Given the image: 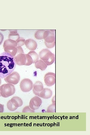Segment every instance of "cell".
Here are the masks:
<instances>
[{
    "label": "cell",
    "instance_id": "1",
    "mask_svg": "<svg viewBox=\"0 0 90 135\" xmlns=\"http://www.w3.org/2000/svg\"><path fill=\"white\" fill-rule=\"evenodd\" d=\"M16 63L14 57L4 52L0 54V78H4L14 70Z\"/></svg>",
    "mask_w": 90,
    "mask_h": 135
},
{
    "label": "cell",
    "instance_id": "2",
    "mask_svg": "<svg viewBox=\"0 0 90 135\" xmlns=\"http://www.w3.org/2000/svg\"><path fill=\"white\" fill-rule=\"evenodd\" d=\"M46 46L49 48H53L55 44V30H46L43 35Z\"/></svg>",
    "mask_w": 90,
    "mask_h": 135
},
{
    "label": "cell",
    "instance_id": "3",
    "mask_svg": "<svg viewBox=\"0 0 90 135\" xmlns=\"http://www.w3.org/2000/svg\"><path fill=\"white\" fill-rule=\"evenodd\" d=\"M39 56L40 59L47 66L52 64L55 61L54 55L48 49L42 50L39 52Z\"/></svg>",
    "mask_w": 90,
    "mask_h": 135
},
{
    "label": "cell",
    "instance_id": "4",
    "mask_svg": "<svg viewBox=\"0 0 90 135\" xmlns=\"http://www.w3.org/2000/svg\"><path fill=\"white\" fill-rule=\"evenodd\" d=\"M15 91V86L12 84H4L0 86V94L4 98H6L12 96Z\"/></svg>",
    "mask_w": 90,
    "mask_h": 135
},
{
    "label": "cell",
    "instance_id": "5",
    "mask_svg": "<svg viewBox=\"0 0 90 135\" xmlns=\"http://www.w3.org/2000/svg\"><path fill=\"white\" fill-rule=\"evenodd\" d=\"M33 84L30 79L26 78L22 80L20 84L21 90L24 92H28L30 91L33 88Z\"/></svg>",
    "mask_w": 90,
    "mask_h": 135
},
{
    "label": "cell",
    "instance_id": "6",
    "mask_svg": "<svg viewBox=\"0 0 90 135\" xmlns=\"http://www.w3.org/2000/svg\"><path fill=\"white\" fill-rule=\"evenodd\" d=\"M20 79L19 74L17 72H14L4 78V80L8 83L14 85L17 84Z\"/></svg>",
    "mask_w": 90,
    "mask_h": 135
},
{
    "label": "cell",
    "instance_id": "7",
    "mask_svg": "<svg viewBox=\"0 0 90 135\" xmlns=\"http://www.w3.org/2000/svg\"><path fill=\"white\" fill-rule=\"evenodd\" d=\"M42 103L41 99L38 96H35L32 98L29 103V106L30 108L36 110L38 109Z\"/></svg>",
    "mask_w": 90,
    "mask_h": 135
},
{
    "label": "cell",
    "instance_id": "8",
    "mask_svg": "<svg viewBox=\"0 0 90 135\" xmlns=\"http://www.w3.org/2000/svg\"><path fill=\"white\" fill-rule=\"evenodd\" d=\"M44 81L46 84L48 86H51L55 83V74L54 73L49 72L44 76Z\"/></svg>",
    "mask_w": 90,
    "mask_h": 135
},
{
    "label": "cell",
    "instance_id": "9",
    "mask_svg": "<svg viewBox=\"0 0 90 135\" xmlns=\"http://www.w3.org/2000/svg\"><path fill=\"white\" fill-rule=\"evenodd\" d=\"M16 63L18 65H26L27 62L26 54L20 53L14 56Z\"/></svg>",
    "mask_w": 90,
    "mask_h": 135
},
{
    "label": "cell",
    "instance_id": "10",
    "mask_svg": "<svg viewBox=\"0 0 90 135\" xmlns=\"http://www.w3.org/2000/svg\"><path fill=\"white\" fill-rule=\"evenodd\" d=\"M33 88L34 93L40 97V93L44 88L42 83L40 81H36L33 85Z\"/></svg>",
    "mask_w": 90,
    "mask_h": 135
},
{
    "label": "cell",
    "instance_id": "11",
    "mask_svg": "<svg viewBox=\"0 0 90 135\" xmlns=\"http://www.w3.org/2000/svg\"><path fill=\"white\" fill-rule=\"evenodd\" d=\"M24 44L27 48L31 50H35L37 47V44L36 42L32 39L26 40Z\"/></svg>",
    "mask_w": 90,
    "mask_h": 135
},
{
    "label": "cell",
    "instance_id": "12",
    "mask_svg": "<svg viewBox=\"0 0 90 135\" xmlns=\"http://www.w3.org/2000/svg\"><path fill=\"white\" fill-rule=\"evenodd\" d=\"M52 92L49 88H44L40 94V97L44 99H48L52 96Z\"/></svg>",
    "mask_w": 90,
    "mask_h": 135
},
{
    "label": "cell",
    "instance_id": "13",
    "mask_svg": "<svg viewBox=\"0 0 90 135\" xmlns=\"http://www.w3.org/2000/svg\"><path fill=\"white\" fill-rule=\"evenodd\" d=\"M5 52L8 53L13 56L17 54L18 49L17 46H7L4 47Z\"/></svg>",
    "mask_w": 90,
    "mask_h": 135
},
{
    "label": "cell",
    "instance_id": "14",
    "mask_svg": "<svg viewBox=\"0 0 90 135\" xmlns=\"http://www.w3.org/2000/svg\"><path fill=\"white\" fill-rule=\"evenodd\" d=\"M10 100L12 104L17 108L22 106L23 104L22 100L18 96H14Z\"/></svg>",
    "mask_w": 90,
    "mask_h": 135
},
{
    "label": "cell",
    "instance_id": "15",
    "mask_svg": "<svg viewBox=\"0 0 90 135\" xmlns=\"http://www.w3.org/2000/svg\"><path fill=\"white\" fill-rule=\"evenodd\" d=\"M36 68L38 69H40L41 70H44L47 68V66L41 60H38L35 62Z\"/></svg>",
    "mask_w": 90,
    "mask_h": 135
},
{
    "label": "cell",
    "instance_id": "16",
    "mask_svg": "<svg viewBox=\"0 0 90 135\" xmlns=\"http://www.w3.org/2000/svg\"><path fill=\"white\" fill-rule=\"evenodd\" d=\"M10 33L9 35V39L15 41L20 38L19 34L17 33V30H10Z\"/></svg>",
    "mask_w": 90,
    "mask_h": 135
},
{
    "label": "cell",
    "instance_id": "17",
    "mask_svg": "<svg viewBox=\"0 0 90 135\" xmlns=\"http://www.w3.org/2000/svg\"><path fill=\"white\" fill-rule=\"evenodd\" d=\"M7 46H17L16 42L10 39H8L5 40L4 43L3 47Z\"/></svg>",
    "mask_w": 90,
    "mask_h": 135
},
{
    "label": "cell",
    "instance_id": "18",
    "mask_svg": "<svg viewBox=\"0 0 90 135\" xmlns=\"http://www.w3.org/2000/svg\"><path fill=\"white\" fill-rule=\"evenodd\" d=\"M45 30H38L35 32L34 36L38 40H41L43 39V35Z\"/></svg>",
    "mask_w": 90,
    "mask_h": 135
},
{
    "label": "cell",
    "instance_id": "19",
    "mask_svg": "<svg viewBox=\"0 0 90 135\" xmlns=\"http://www.w3.org/2000/svg\"><path fill=\"white\" fill-rule=\"evenodd\" d=\"M32 59L33 63L35 62L39 59V56L37 54L34 50H31L28 53Z\"/></svg>",
    "mask_w": 90,
    "mask_h": 135
},
{
    "label": "cell",
    "instance_id": "20",
    "mask_svg": "<svg viewBox=\"0 0 90 135\" xmlns=\"http://www.w3.org/2000/svg\"><path fill=\"white\" fill-rule=\"evenodd\" d=\"M8 109L10 111H14L16 110L18 108L15 107L11 103L10 100L8 102L7 104Z\"/></svg>",
    "mask_w": 90,
    "mask_h": 135
},
{
    "label": "cell",
    "instance_id": "21",
    "mask_svg": "<svg viewBox=\"0 0 90 135\" xmlns=\"http://www.w3.org/2000/svg\"><path fill=\"white\" fill-rule=\"evenodd\" d=\"M55 103H53L50 105L48 108L47 112H55Z\"/></svg>",
    "mask_w": 90,
    "mask_h": 135
},
{
    "label": "cell",
    "instance_id": "22",
    "mask_svg": "<svg viewBox=\"0 0 90 135\" xmlns=\"http://www.w3.org/2000/svg\"><path fill=\"white\" fill-rule=\"evenodd\" d=\"M25 40L24 38H20L19 39L16 41L17 44L18 46H21L24 44Z\"/></svg>",
    "mask_w": 90,
    "mask_h": 135
},
{
    "label": "cell",
    "instance_id": "23",
    "mask_svg": "<svg viewBox=\"0 0 90 135\" xmlns=\"http://www.w3.org/2000/svg\"><path fill=\"white\" fill-rule=\"evenodd\" d=\"M34 112V110L31 109L29 106L25 107L23 108L22 110V112Z\"/></svg>",
    "mask_w": 90,
    "mask_h": 135
},
{
    "label": "cell",
    "instance_id": "24",
    "mask_svg": "<svg viewBox=\"0 0 90 135\" xmlns=\"http://www.w3.org/2000/svg\"><path fill=\"white\" fill-rule=\"evenodd\" d=\"M17 47L18 49V50L16 55L20 53H24V51L21 46H17Z\"/></svg>",
    "mask_w": 90,
    "mask_h": 135
},
{
    "label": "cell",
    "instance_id": "25",
    "mask_svg": "<svg viewBox=\"0 0 90 135\" xmlns=\"http://www.w3.org/2000/svg\"><path fill=\"white\" fill-rule=\"evenodd\" d=\"M4 38V37L2 34L0 32V45L2 44Z\"/></svg>",
    "mask_w": 90,
    "mask_h": 135
},
{
    "label": "cell",
    "instance_id": "26",
    "mask_svg": "<svg viewBox=\"0 0 90 135\" xmlns=\"http://www.w3.org/2000/svg\"><path fill=\"white\" fill-rule=\"evenodd\" d=\"M4 110V105L0 104V112H2Z\"/></svg>",
    "mask_w": 90,
    "mask_h": 135
},
{
    "label": "cell",
    "instance_id": "27",
    "mask_svg": "<svg viewBox=\"0 0 90 135\" xmlns=\"http://www.w3.org/2000/svg\"><path fill=\"white\" fill-rule=\"evenodd\" d=\"M1 82H2V81H1V79L0 78V85L1 84Z\"/></svg>",
    "mask_w": 90,
    "mask_h": 135
},
{
    "label": "cell",
    "instance_id": "28",
    "mask_svg": "<svg viewBox=\"0 0 90 135\" xmlns=\"http://www.w3.org/2000/svg\"></svg>",
    "mask_w": 90,
    "mask_h": 135
}]
</instances>
